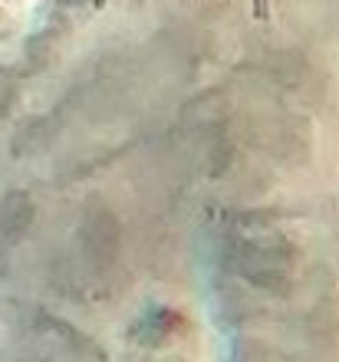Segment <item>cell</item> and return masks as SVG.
<instances>
[{"label": "cell", "mask_w": 339, "mask_h": 362, "mask_svg": "<svg viewBox=\"0 0 339 362\" xmlns=\"http://www.w3.org/2000/svg\"><path fill=\"white\" fill-rule=\"evenodd\" d=\"M254 17L267 20V0H254Z\"/></svg>", "instance_id": "6da1fadb"}, {"label": "cell", "mask_w": 339, "mask_h": 362, "mask_svg": "<svg viewBox=\"0 0 339 362\" xmlns=\"http://www.w3.org/2000/svg\"><path fill=\"white\" fill-rule=\"evenodd\" d=\"M67 4H73V0H67Z\"/></svg>", "instance_id": "3957f363"}, {"label": "cell", "mask_w": 339, "mask_h": 362, "mask_svg": "<svg viewBox=\"0 0 339 362\" xmlns=\"http://www.w3.org/2000/svg\"><path fill=\"white\" fill-rule=\"evenodd\" d=\"M93 7H96V10H103V7H105V0H93Z\"/></svg>", "instance_id": "7a4b0ae2"}]
</instances>
